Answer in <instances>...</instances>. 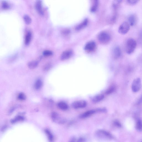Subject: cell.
Wrapping results in <instances>:
<instances>
[{
    "label": "cell",
    "instance_id": "obj_2",
    "mask_svg": "<svg viewBox=\"0 0 142 142\" xmlns=\"http://www.w3.org/2000/svg\"><path fill=\"white\" fill-rule=\"evenodd\" d=\"M111 39L110 35L107 33L101 32L98 36V39L101 43L106 44L109 42Z\"/></svg>",
    "mask_w": 142,
    "mask_h": 142
},
{
    "label": "cell",
    "instance_id": "obj_26",
    "mask_svg": "<svg viewBox=\"0 0 142 142\" xmlns=\"http://www.w3.org/2000/svg\"><path fill=\"white\" fill-rule=\"evenodd\" d=\"M139 1L138 0H128L126 1V3L127 4L129 5L133 6L135 5L138 3Z\"/></svg>",
    "mask_w": 142,
    "mask_h": 142
},
{
    "label": "cell",
    "instance_id": "obj_21",
    "mask_svg": "<svg viewBox=\"0 0 142 142\" xmlns=\"http://www.w3.org/2000/svg\"><path fill=\"white\" fill-rule=\"evenodd\" d=\"M1 7L3 9H8L10 7V5L6 1H3L1 3Z\"/></svg>",
    "mask_w": 142,
    "mask_h": 142
},
{
    "label": "cell",
    "instance_id": "obj_27",
    "mask_svg": "<svg viewBox=\"0 0 142 142\" xmlns=\"http://www.w3.org/2000/svg\"><path fill=\"white\" fill-rule=\"evenodd\" d=\"M17 98L20 100L24 101L26 99V96L23 93H21L19 94Z\"/></svg>",
    "mask_w": 142,
    "mask_h": 142
},
{
    "label": "cell",
    "instance_id": "obj_22",
    "mask_svg": "<svg viewBox=\"0 0 142 142\" xmlns=\"http://www.w3.org/2000/svg\"><path fill=\"white\" fill-rule=\"evenodd\" d=\"M25 23L27 24H29L31 23V17L27 15H25L23 17Z\"/></svg>",
    "mask_w": 142,
    "mask_h": 142
},
{
    "label": "cell",
    "instance_id": "obj_29",
    "mask_svg": "<svg viewBox=\"0 0 142 142\" xmlns=\"http://www.w3.org/2000/svg\"><path fill=\"white\" fill-rule=\"evenodd\" d=\"M23 117L21 116H18L17 117L14 119L13 120V122H14L17 121L22 120H23Z\"/></svg>",
    "mask_w": 142,
    "mask_h": 142
},
{
    "label": "cell",
    "instance_id": "obj_23",
    "mask_svg": "<svg viewBox=\"0 0 142 142\" xmlns=\"http://www.w3.org/2000/svg\"><path fill=\"white\" fill-rule=\"evenodd\" d=\"M136 129L139 131L142 130V121L140 120H138L137 122L136 125Z\"/></svg>",
    "mask_w": 142,
    "mask_h": 142
},
{
    "label": "cell",
    "instance_id": "obj_19",
    "mask_svg": "<svg viewBox=\"0 0 142 142\" xmlns=\"http://www.w3.org/2000/svg\"><path fill=\"white\" fill-rule=\"evenodd\" d=\"M43 84V82L41 80H38L35 84V88L37 90L40 89L42 86Z\"/></svg>",
    "mask_w": 142,
    "mask_h": 142
},
{
    "label": "cell",
    "instance_id": "obj_13",
    "mask_svg": "<svg viewBox=\"0 0 142 142\" xmlns=\"http://www.w3.org/2000/svg\"><path fill=\"white\" fill-rule=\"evenodd\" d=\"M97 111V110H89L88 111L82 114L80 116V118L81 119H85L87 118V117L93 115L94 114L96 113Z\"/></svg>",
    "mask_w": 142,
    "mask_h": 142
},
{
    "label": "cell",
    "instance_id": "obj_6",
    "mask_svg": "<svg viewBox=\"0 0 142 142\" xmlns=\"http://www.w3.org/2000/svg\"><path fill=\"white\" fill-rule=\"evenodd\" d=\"M87 105L86 101L81 100L74 102L72 103L71 106L73 108L78 109L85 108L86 107Z\"/></svg>",
    "mask_w": 142,
    "mask_h": 142
},
{
    "label": "cell",
    "instance_id": "obj_18",
    "mask_svg": "<svg viewBox=\"0 0 142 142\" xmlns=\"http://www.w3.org/2000/svg\"><path fill=\"white\" fill-rule=\"evenodd\" d=\"M32 38V34L30 32H28L26 35L25 44L26 45H28L30 43Z\"/></svg>",
    "mask_w": 142,
    "mask_h": 142
},
{
    "label": "cell",
    "instance_id": "obj_4",
    "mask_svg": "<svg viewBox=\"0 0 142 142\" xmlns=\"http://www.w3.org/2000/svg\"><path fill=\"white\" fill-rule=\"evenodd\" d=\"M130 29V25L129 23L125 22L121 24L119 28V33L122 34H125L128 32Z\"/></svg>",
    "mask_w": 142,
    "mask_h": 142
},
{
    "label": "cell",
    "instance_id": "obj_16",
    "mask_svg": "<svg viewBox=\"0 0 142 142\" xmlns=\"http://www.w3.org/2000/svg\"><path fill=\"white\" fill-rule=\"evenodd\" d=\"M57 106L59 108L63 110H66L68 109L69 107L66 103L63 102H59Z\"/></svg>",
    "mask_w": 142,
    "mask_h": 142
},
{
    "label": "cell",
    "instance_id": "obj_7",
    "mask_svg": "<svg viewBox=\"0 0 142 142\" xmlns=\"http://www.w3.org/2000/svg\"><path fill=\"white\" fill-rule=\"evenodd\" d=\"M51 117L53 121L57 124H63L66 122V120L61 117L58 114L54 112L51 114Z\"/></svg>",
    "mask_w": 142,
    "mask_h": 142
},
{
    "label": "cell",
    "instance_id": "obj_34",
    "mask_svg": "<svg viewBox=\"0 0 142 142\" xmlns=\"http://www.w3.org/2000/svg\"><path fill=\"white\" fill-rule=\"evenodd\" d=\"M115 123L117 126H119V127H120V124L117 121H115Z\"/></svg>",
    "mask_w": 142,
    "mask_h": 142
},
{
    "label": "cell",
    "instance_id": "obj_3",
    "mask_svg": "<svg viewBox=\"0 0 142 142\" xmlns=\"http://www.w3.org/2000/svg\"><path fill=\"white\" fill-rule=\"evenodd\" d=\"M96 136L97 137L103 139H110L112 138L111 135L109 133L103 130H99L96 131Z\"/></svg>",
    "mask_w": 142,
    "mask_h": 142
},
{
    "label": "cell",
    "instance_id": "obj_17",
    "mask_svg": "<svg viewBox=\"0 0 142 142\" xmlns=\"http://www.w3.org/2000/svg\"><path fill=\"white\" fill-rule=\"evenodd\" d=\"M38 61H31L28 63V66L29 69H33L36 68L38 66Z\"/></svg>",
    "mask_w": 142,
    "mask_h": 142
},
{
    "label": "cell",
    "instance_id": "obj_31",
    "mask_svg": "<svg viewBox=\"0 0 142 142\" xmlns=\"http://www.w3.org/2000/svg\"><path fill=\"white\" fill-rule=\"evenodd\" d=\"M85 139L83 138H80L76 142H85Z\"/></svg>",
    "mask_w": 142,
    "mask_h": 142
},
{
    "label": "cell",
    "instance_id": "obj_5",
    "mask_svg": "<svg viewBox=\"0 0 142 142\" xmlns=\"http://www.w3.org/2000/svg\"><path fill=\"white\" fill-rule=\"evenodd\" d=\"M142 86L141 81L139 78H137L133 81L131 89L133 92H138L141 89Z\"/></svg>",
    "mask_w": 142,
    "mask_h": 142
},
{
    "label": "cell",
    "instance_id": "obj_32",
    "mask_svg": "<svg viewBox=\"0 0 142 142\" xmlns=\"http://www.w3.org/2000/svg\"><path fill=\"white\" fill-rule=\"evenodd\" d=\"M142 94L141 95V97L140 98L139 100L137 102V104L139 105L142 104Z\"/></svg>",
    "mask_w": 142,
    "mask_h": 142
},
{
    "label": "cell",
    "instance_id": "obj_9",
    "mask_svg": "<svg viewBox=\"0 0 142 142\" xmlns=\"http://www.w3.org/2000/svg\"><path fill=\"white\" fill-rule=\"evenodd\" d=\"M73 52L71 50H68L63 52L61 56V60L64 61L69 59L72 56Z\"/></svg>",
    "mask_w": 142,
    "mask_h": 142
},
{
    "label": "cell",
    "instance_id": "obj_14",
    "mask_svg": "<svg viewBox=\"0 0 142 142\" xmlns=\"http://www.w3.org/2000/svg\"><path fill=\"white\" fill-rule=\"evenodd\" d=\"M104 96L103 94H100L94 96L92 99V101L94 103L99 102L104 99Z\"/></svg>",
    "mask_w": 142,
    "mask_h": 142
},
{
    "label": "cell",
    "instance_id": "obj_12",
    "mask_svg": "<svg viewBox=\"0 0 142 142\" xmlns=\"http://www.w3.org/2000/svg\"><path fill=\"white\" fill-rule=\"evenodd\" d=\"M35 7L37 11L40 15L43 16L44 15V12L43 9L42 5V1L41 0L37 1L35 4Z\"/></svg>",
    "mask_w": 142,
    "mask_h": 142
},
{
    "label": "cell",
    "instance_id": "obj_28",
    "mask_svg": "<svg viewBox=\"0 0 142 142\" xmlns=\"http://www.w3.org/2000/svg\"><path fill=\"white\" fill-rule=\"evenodd\" d=\"M43 55L45 57H49L51 56L53 54L52 52L50 50H45L44 51Z\"/></svg>",
    "mask_w": 142,
    "mask_h": 142
},
{
    "label": "cell",
    "instance_id": "obj_24",
    "mask_svg": "<svg viewBox=\"0 0 142 142\" xmlns=\"http://www.w3.org/2000/svg\"><path fill=\"white\" fill-rule=\"evenodd\" d=\"M116 87L114 85H113L110 87L107 90L106 92V94L107 95L113 93Z\"/></svg>",
    "mask_w": 142,
    "mask_h": 142
},
{
    "label": "cell",
    "instance_id": "obj_30",
    "mask_svg": "<svg viewBox=\"0 0 142 142\" xmlns=\"http://www.w3.org/2000/svg\"><path fill=\"white\" fill-rule=\"evenodd\" d=\"M51 67V65L50 64H48L46 65L44 68V70L45 71H47L49 70Z\"/></svg>",
    "mask_w": 142,
    "mask_h": 142
},
{
    "label": "cell",
    "instance_id": "obj_35",
    "mask_svg": "<svg viewBox=\"0 0 142 142\" xmlns=\"http://www.w3.org/2000/svg\"></svg>",
    "mask_w": 142,
    "mask_h": 142
},
{
    "label": "cell",
    "instance_id": "obj_1",
    "mask_svg": "<svg viewBox=\"0 0 142 142\" xmlns=\"http://www.w3.org/2000/svg\"><path fill=\"white\" fill-rule=\"evenodd\" d=\"M137 43L135 40L132 38H129L126 41L125 51L127 54L130 55L133 53L136 48Z\"/></svg>",
    "mask_w": 142,
    "mask_h": 142
},
{
    "label": "cell",
    "instance_id": "obj_11",
    "mask_svg": "<svg viewBox=\"0 0 142 142\" xmlns=\"http://www.w3.org/2000/svg\"><path fill=\"white\" fill-rule=\"evenodd\" d=\"M112 54L115 59H118L122 55V51L119 47L116 46L113 49Z\"/></svg>",
    "mask_w": 142,
    "mask_h": 142
},
{
    "label": "cell",
    "instance_id": "obj_33",
    "mask_svg": "<svg viewBox=\"0 0 142 142\" xmlns=\"http://www.w3.org/2000/svg\"><path fill=\"white\" fill-rule=\"evenodd\" d=\"M69 142H76V138L74 137L72 138L69 140Z\"/></svg>",
    "mask_w": 142,
    "mask_h": 142
},
{
    "label": "cell",
    "instance_id": "obj_15",
    "mask_svg": "<svg viewBox=\"0 0 142 142\" xmlns=\"http://www.w3.org/2000/svg\"><path fill=\"white\" fill-rule=\"evenodd\" d=\"M88 23V20L87 19H86L83 22L80 23V24L77 25L76 27V29L77 30H80L83 28L87 25Z\"/></svg>",
    "mask_w": 142,
    "mask_h": 142
},
{
    "label": "cell",
    "instance_id": "obj_10",
    "mask_svg": "<svg viewBox=\"0 0 142 142\" xmlns=\"http://www.w3.org/2000/svg\"><path fill=\"white\" fill-rule=\"evenodd\" d=\"M128 20L130 25L134 26L137 22V17L135 14H132L129 16L128 17Z\"/></svg>",
    "mask_w": 142,
    "mask_h": 142
},
{
    "label": "cell",
    "instance_id": "obj_8",
    "mask_svg": "<svg viewBox=\"0 0 142 142\" xmlns=\"http://www.w3.org/2000/svg\"><path fill=\"white\" fill-rule=\"evenodd\" d=\"M96 48V45L95 42L93 41H91L86 44L85 49L86 52H91L95 50Z\"/></svg>",
    "mask_w": 142,
    "mask_h": 142
},
{
    "label": "cell",
    "instance_id": "obj_20",
    "mask_svg": "<svg viewBox=\"0 0 142 142\" xmlns=\"http://www.w3.org/2000/svg\"><path fill=\"white\" fill-rule=\"evenodd\" d=\"M98 5V2L97 0H95L94 1L93 3L92 6L91 8V11L92 12L95 11L96 9H97V7Z\"/></svg>",
    "mask_w": 142,
    "mask_h": 142
},
{
    "label": "cell",
    "instance_id": "obj_25",
    "mask_svg": "<svg viewBox=\"0 0 142 142\" xmlns=\"http://www.w3.org/2000/svg\"><path fill=\"white\" fill-rule=\"evenodd\" d=\"M45 132L48 136L49 140L51 142H52L53 140V136L50 131L48 130L45 131Z\"/></svg>",
    "mask_w": 142,
    "mask_h": 142
}]
</instances>
